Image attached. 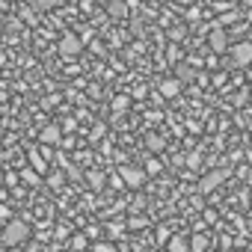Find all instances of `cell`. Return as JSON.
Instances as JSON below:
<instances>
[{
	"instance_id": "cell-1",
	"label": "cell",
	"mask_w": 252,
	"mask_h": 252,
	"mask_svg": "<svg viewBox=\"0 0 252 252\" xmlns=\"http://www.w3.org/2000/svg\"><path fill=\"white\" fill-rule=\"evenodd\" d=\"M30 237V225L24 222V220H9L3 228H0V243H3V246H21L24 240Z\"/></svg>"
},
{
	"instance_id": "cell-2",
	"label": "cell",
	"mask_w": 252,
	"mask_h": 252,
	"mask_svg": "<svg viewBox=\"0 0 252 252\" xmlns=\"http://www.w3.org/2000/svg\"><path fill=\"white\" fill-rule=\"evenodd\" d=\"M119 178L128 184V187H143L146 184V169H140V166H122L119 169Z\"/></svg>"
},
{
	"instance_id": "cell-3",
	"label": "cell",
	"mask_w": 252,
	"mask_h": 252,
	"mask_svg": "<svg viewBox=\"0 0 252 252\" xmlns=\"http://www.w3.org/2000/svg\"><path fill=\"white\" fill-rule=\"evenodd\" d=\"M225 178H228V169H214V172H208V175L199 181V190H202V193H211V190H214L217 184H222Z\"/></svg>"
},
{
	"instance_id": "cell-4",
	"label": "cell",
	"mask_w": 252,
	"mask_h": 252,
	"mask_svg": "<svg viewBox=\"0 0 252 252\" xmlns=\"http://www.w3.org/2000/svg\"><path fill=\"white\" fill-rule=\"evenodd\" d=\"M231 63L234 65H249L252 63V42H240L231 48Z\"/></svg>"
},
{
	"instance_id": "cell-5",
	"label": "cell",
	"mask_w": 252,
	"mask_h": 252,
	"mask_svg": "<svg viewBox=\"0 0 252 252\" xmlns=\"http://www.w3.org/2000/svg\"><path fill=\"white\" fill-rule=\"evenodd\" d=\"M80 51H83V42H80L77 36L68 33V36L60 39V54H63V57H74V54H80Z\"/></svg>"
},
{
	"instance_id": "cell-6",
	"label": "cell",
	"mask_w": 252,
	"mask_h": 252,
	"mask_svg": "<svg viewBox=\"0 0 252 252\" xmlns=\"http://www.w3.org/2000/svg\"><path fill=\"white\" fill-rule=\"evenodd\" d=\"M208 42H211V51H217V54H225V51H228V36H225L222 27H214Z\"/></svg>"
},
{
	"instance_id": "cell-7",
	"label": "cell",
	"mask_w": 252,
	"mask_h": 252,
	"mask_svg": "<svg viewBox=\"0 0 252 252\" xmlns=\"http://www.w3.org/2000/svg\"><path fill=\"white\" fill-rule=\"evenodd\" d=\"M166 249H169V252H190V237L175 234V237H169V240H166Z\"/></svg>"
},
{
	"instance_id": "cell-8",
	"label": "cell",
	"mask_w": 252,
	"mask_h": 252,
	"mask_svg": "<svg viewBox=\"0 0 252 252\" xmlns=\"http://www.w3.org/2000/svg\"><path fill=\"white\" fill-rule=\"evenodd\" d=\"M178 92H181V80H178V77H169V80L160 83V95H163V98H175Z\"/></svg>"
},
{
	"instance_id": "cell-9",
	"label": "cell",
	"mask_w": 252,
	"mask_h": 252,
	"mask_svg": "<svg viewBox=\"0 0 252 252\" xmlns=\"http://www.w3.org/2000/svg\"><path fill=\"white\" fill-rule=\"evenodd\" d=\"M60 140H63L60 125H48V128L42 131V143H60Z\"/></svg>"
},
{
	"instance_id": "cell-10",
	"label": "cell",
	"mask_w": 252,
	"mask_h": 252,
	"mask_svg": "<svg viewBox=\"0 0 252 252\" xmlns=\"http://www.w3.org/2000/svg\"><path fill=\"white\" fill-rule=\"evenodd\" d=\"M107 12H110L113 18H125V15H128V6H125V0H110V3H107Z\"/></svg>"
},
{
	"instance_id": "cell-11",
	"label": "cell",
	"mask_w": 252,
	"mask_h": 252,
	"mask_svg": "<svg viewBox=\"0 0 252 252\" xmlns=\"http://www.w3.org/2000/svg\"><path fill=\"white\" fill-rule=\"evenodd\" d=\"M208 249V237L205 234H193L190 237V252H205Z\"/></svg>"
},
{
	"instance_id": "cell-12",
	"label": "cell",
	"mask_w": 252,
	"mask_h": 252,
	"mask_svg": "<svg viewBox=\"0 0 252 252\" xmlns=\"http://www.w3.org/2000/svg\"><path fill=\"white\" fill-rule=\"evenodd\" d=\"M60 3V0H33V6H36V12H48V9H54Z\"/></svg>"
},
{
	"instance_id": "cell-13",
	"label": "cell",
	"mask_w": 252,
	"mask_h": 252,
	"mask_svg": "<svg viewBox=\"0 0 252 252\" xmlns=\"http://www.w3.org/2000/svg\"><path fill=\"white\" fill-rule=\"evenodd\" d=\"M30 163L36 166V172H45V160H42V158H39L36 152H30Z\"/></svg>"
},
{
	"instance_id": "cell-14",
	"label": "cell",
	"mask_w": 252,
	"mask_h": 252,
	"mask_svg": "<svg viewBox=\"0 0 252 252\" xmlns=\"http://www.w3.org/2000/svg\"><path fill=\"white\" fill-rule=\"evenodd\" d=\"M113 107H116V110H125V107H128V98H122V95H119V98L113 101Z\"/></svg>"
},
{
	"instance_id": "cell-15",
	"label": "cell",
	"mask_w": 252,
	"mask_h": 252,
	"mask_svg": "<svg viewBox=\"0 0 252 252\" xmlns=\"http://www.w3.org/2000/svg\"><path fill=\"white\" fill-rule=\"evenodd\" d=\"M6 217H12V211H9L3 202H0V220H6Z\"/></svg>"
},
{
	"instance_id": "cell-16",
	"label": "cell",
	"mask_w": 252,
	"mask_h": 252,
	"mask_svg": "<svg viewBox=\"0 0 252 252\" xmlns=\"http://www.w3.org/2000/svg\"><path fill=\"white\" fill-rule=\"evenodd\" d=\"M89 181H92V184H95V187H101V181H104V178H101V175H98V172H95V175H89Z\"/></svg>"
},
{
	"instance_id": "cell-17",
	"label": "cell",
	"mask_w": 252,
	"mask_h": 252,
	"mask_svg": "<svg viewBox=\"0 0 252 252\" xmlns=\"http://www.w3.org/2000/svg\"><path fill=\"white\" fill-rule=\"evenodd\" d=\"M175 3H184V6H187V3H193V0H175Z\"/></svg>"
},
{
	"instance_id": "cell-18",
	"label": "cell",
	"mask_w": 252,
	"mask_h": 252,
	"mask_svg": "<svg viewBox=\"0 0 252 252\" xmlns=\"http://www.w3.org/2000/svg\"><path fill=\"white\" fill-rule=\"evenodd\" d=\"M0 137H3V128H0Z\"/></svg>"
},
{
	"instance_id": "cell-19",
	"label": "cell",
	"mask_w": 252,
	"mask_h": 252,
	"mask_svg": "<svg viewBox=\"0 0 252 252\" xmlns=\"http://www.w3.org/2000/svg\"><path fill=\"white\" fill-rule=\"evenodd\" d=\"M0 158H3V152H0Z\"/></svg>"
}]
</instances>
